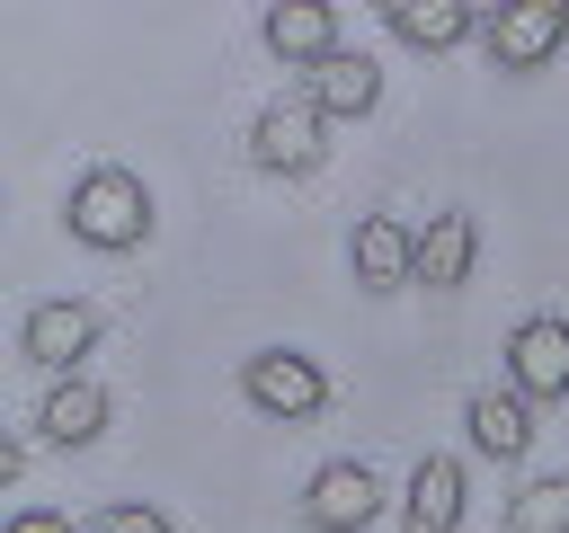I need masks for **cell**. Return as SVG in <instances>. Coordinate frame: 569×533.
Instances as JSON below:
<instances>
[{"mask_svg": "<svg viewBox=\"0 0 569 533\" xmlns=\"http://www.w3.org/2000/svg\"><path fill=\"white\" fill-rule=\"evenodd\" d=\"M62 222H71V240H80V249L124 258V249H142V240H151V187H142L124 160H98V169H80V178H71Z\"/></svg>", "mask_w": 569, "mask_h": 533, "instance_id": "obj_1", "label": "cell"}, {"mask_svg": "<svg viewBox=\"0 0 569 533\" xmlns=\"http://www.w3.org/2000/svg\"><path fill=\"white\" fill-rule=\"evenodd\" d=\"M240 400H249L258 418H276V426H302V418L329 409V373H320V355H302V346H258V355L240 364Z\"/></svg>", "mask_w": 569, "mask_h": 533, "instance_id": "obj_2", "label": "cell"}, {"mask_svg": "<svg viewBox=\"0 0 569 533\" xmlns=\"http://www.w3.org/2000/svg\"><path fill=\"white\" fill-rule=\"evenodd\" d=\"M249 160H258L267 178H311V169L329 160V115H320L311 98H267V107L249 115Z\"/></svg>", "mask_w": 569, "mask_h": 533, "instance_id": "obj_3", "label": "cell"}, {"mask_svg": "<svg viewBox=\"0 0 569 533\" xmlns=\"http://www.w3.org/2000/svg\"><path fill=\"white\" fill-rule=\"evenodd\" d=\"M382 506H391V489H382V471L365 453H338V462H320L302 480V524L311 533H365Z\"/></svg>", "mask_w": 569, "mask_h": 533, "instance_id": "obj_4", "label": "cell"}, {"mask_svg": "<svg viewBox=\"0 0 569 533\" xmlns=\"http://www.w3.org/2000/svg\"><path fill=\"white\" fill-rule=\"evenodd\" d=\"M569 44V0H507L480 18V53L489 71H542Z\"/></svg>", "mask_w": 569, "mask_h": 533, "instance_id": "obj_5", "label": "cell"}, {"mask_svg": "<svg viewBox=\"0 0 569 533\" xmlns=\"http://www.w3.org/2000/svg\"><path fill=\"white\" fill-rule=\"evenodd\" d=\"M18 355H27V364H44L53 382H71V373L98 355V311H89V302H71V293H62V302H36V311L18 320Z\"/></svg>", "mask_w": 569, "mask_h": 533, "instance_id": "obj_6", "label": "cell"}, {"mask_svg": "<svg viewBox=\"0 0 569 533\" xmlns=\"http://www.w3.org/2000/svg\"><path fill=\"white\" fill-rule=\"evenodd\" d=\"M507 391H525L533 409L569 400V320L560 311H533L507 329Z\"/></svg>", "mask_w": 569, "mask_h": 533, "instance_id": "obj_7", "label": "cell"}, {"mask_svg": "<svg viewBox=\"0 0 569 533\" xmlns=\"http://www.w3.org/2000/svg\"><path fill=\"white\" fill-rule=\"evenodd\" d=\"M462 506H471V471L453 453H418L400 480V533H462Z\"/></svg>", "mask_w": 569, "mask_h": 533, "instance_id": "obj_8", "label": "cell"}, {"mask_svg": "<svg viewBox=\"0 0 569 533\" xmlns=\"http://www.w3.org/2000/svg\"><path fill=\"white\" fill-rule=\"evenodd\" d=\"M462 435H471V453L480 462H525L533 453V400L525 391H507V382H480L471 400H462Z\"/></svg>", "mask_w": 569, "mask_h": 533, "instance_id": "obj_9", "label": "cell"}, {"mask_svg": "<svg viewBox=\"0 0 569 533\" xmlns=\"http://www.w3.org/2000/svg\"><path fill=\"white\" fill-rule=\"evenodd\" d=\"M258 36H267V53H276L284 71H320L329 53H347V36H338V9H329V0H276V9L258 18Z\"/></svg>", "mask_w": 569, "mask_h": 533, "instance_id": "obj_10", "label": "cell"}, {"mask_svg": "<svg viewBox=\"0 0 569 533\" xmlns=\"http://www.w3.org/2000/svg\"><path fill=\"white\" fill-rule=\"evenodd\" d=\"M347 266H356L365 293H400V284H418V231H409L400 213H356Z\"/></svg>", "mask_w": 569, "mask_h": 533, "instance_id": "obj_11", "label": "cell"}, {"mask_svg": "<svg viewBox=\"0 0 569 533\" xmlns=\"http://www.w3.org/2000/svg\"><path fill=\"white\" fill-rule=\"evenodd\" d=\"M107 418H116V400H107L89 373H71V382H53V391L36 400V435H44L53 453H89V444L107 435Z\"/></svg>", "mask_w": 569, "mask_h": 533, "instance_id": "obj_12", "label": "cell"}, {"mask_svg": "<svg viewBox=\"0 0 569 533\" xmlns=\"http://www.w3.org/2000/svg\"><path fill=\"white\" fill-rule=\"evenodd\" d=\"M329 124H356V115H373L382 107V62L365 53V44H347V53H329L320 71H311V89H302Z\"/></svg>", "mask_w": 569, "mask_h": 533, "instance_id": "obj_13", "label": "cell"}, {"mask_svg": "<svg viewBox=\"0 0 569 533\" xmlns=\"http://www.w3.org/2000/svg\"><path fill=\"white\" fill-rule=\"evenodd\" d=\"M471 266H480V222L462 204L453 213H427V231H418V284L427 293H462Z\"/></svg>", "mask_w": 569, "mask_h": 533, "instance_id": "obj_14", "label": "cell"}, {"mask_svg": "<svg viewBox=\"0 0 569 533\" xmlns=\"http://www.w3.org/2000/svg\"><path fill=\"white\" fill-rule=\"evenodd\" d=\"M382 27L409 44V53H453L480 36V9L471 0H382Z\"/></svg>", "mask_w": 569, "mask_h": 533, "instance_id": "obj_15", "label": "cell"}, {"mask_svg": "<svg viewBox=\"0 0 569 533\" xmlns=\"http://www.w3.org/2000/svg\"><path fill=\"white\" fill-rule=\"evenodd\" d=\"M507 533H569V471H542L507 497Z\"/></svg>", "mask_w": 569, "mask_h": 533, "instance_id": "obj_16", "label": "cell"}, {"mask_svg": "<svg viewBox=\"0 0 569 533\" xmlns=\"http://www.w3.org/2000/svg\"><path fill=\"white\" fill-rule=\"evenodd\" d=\"M89 533H178L160 506H142V497H116V506H98L89 515Z\"/></svg>", "mask_w": 569, "mask_h": 533, "instance_id": "obj_17", "label": "cell"}, {"mask_svg": "<svg viewBox=\"0 0 569 533\" xmlns=\"http://www.w3.org/2000/svg\"><path fill=\"white\" fill-rule=\"evenodd\" d=\"M0 533H71V515H53V506H18Z\"/></svg>", "mask_w": 569, "mask_h": 533, "instance_id": "obj_18", "label": "cell"}]
</instances>
